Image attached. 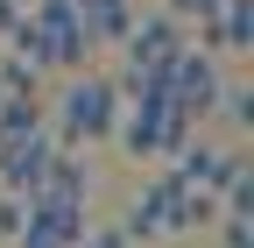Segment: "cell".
Segmentation results:
<instances>
[{
  "label": "cell",
  "instance_id": "obj_1",
  "mask_svg": "<svg viewBox=\"0 0 254 248\" xmlns=\"http://www.w3.org/2000/svg\"><path fill=\"white\" fill-rule=\"evenodd\" d=\"M190 227H219V199L212 192H190L184 177H148L134 199H127V213H120V234L127 241H177V234H190Z\"/></svg>",
  "mask_w": 254,
  "mask_h": 248
},
{
  "label": "cell",
  "instance_id": "obj_2",
  "mask_svg": "<svg viewBox=\"0 0 254 248\" xmlns=\"http://www.w3.org/2000/svg\"><path fill=\"white\" fill-rule=\"evenodd\" d=\"M7 43H14V57H21L28 71H43V64L85 71V57H92V43H85L71 0H28V14H21V28H14Z\"/></svg>",
  "mask_w": 254,
  "mask_h": 248
},
{
  "label": "cell",
  "instance_id": "obj_3",
  "mask_svg": "<svg viewBox=\"0 0 254 248\" xmlns=\"http://www.w3.org/2000/svg\"><path fill=\"white\" fill-rule=\"evenodd\" d=\"M120 121V92L99 71H71V85L57 92V149H85V142H113Z\"/></svg>",
  "mask_w": 254,
  "mask_h": 248
},
{
  "label": "cell",
  "instance_id": "obj_4",
  "mask_svg": "<svg viewBox=\"0 0 254 248\" xmlns=\"http://www.w3.org/2000/svg\"><path fill=\"white\" fill-rule=\"evenodd\" d=\"M190 135L198 128H190L163 92H134V107H120V121H113V142L127 149V156H141V163H170Z\"/></svg>",
  "mask_w": 254,
  "mask_h": 248
},
{
  "label": "cell",
  "instance_id": "obj_5",
  "mask_svg": "<svg viewBox=\"0 0 254 248\" xmlns=\"http://www.w3.org/2000/svg\"><path fill=\"white\" fill-rule=\"evenodd\" d=\"M120 50H127V71H120V100H134V92H155V78H163L170 64H177V50H184V21H170V14H148V21H134L120 36Z\"/></svg>",
  "mask_w": 254,
  "mask_h": 248
},
{
  "label": "cell",
  "instance_id": "obj_6",
  "mask_svg": "<svg viewBox=\"0 0 254 248\" xmlns=\"http://www.w3.org/2000/svg\"><path fill=\"white\" fill-rule=\"evenodd\" d=\"M219 85H226V78H219V57H205V50H177V64L163 71V78H155V92H163V100L190 121V128H198V121L219 107Z\"/></svg>",
  "mask_w": 254,
  "mask_h": 248
},
{
  "label": "cell",
  "instance_id": "obj_7",
  "mask_svg": "<svg viewBox=\"0 0 254 248\" xmlns=\"http://www.w3.org/2000/svg\"><path fill=\"white\" fill-rule=\"evenodd\" d=\"M254 43V0H219V7L198 21V43L190 50H205V57H240Z\"/></svg>",
  "mask_w": 254,
  "mask_h": 248
},
{
  "label": "cell",
  "instance_id": "obj_8",
  "mask_svg": "<svg viewBox=\"0 0 254 248\" xmlns=\"http://www.w3.org/2000/svg\"><path fill=\"white\" fill-rule=\"evenodd\" d=\"M50 156H57L50 135H28V142H14V149H0V192H7V199H28V192L43 184Z\"/></svg>",
  "mask_w": 254,
  "mask_h": 248
},
{
  "label": "cell",
  "instance_id": "obj_9",
  "mask_svg": "<svg viewBox=\"0 0 254 248\" xmlns=\"http://www.w3.org/2000/svg\"><path fill=\"white\" fill-rule=\"evenodd\" d=\"M78 7V28H85V43L99 50V43H120L127 28H134V0H71Z\"/></svg>",
  "mask_w": 254,
  "mask_h": 248
},
{
  "label": "cell",
  "instance_id": "obj_10",
  "mask_svg": "<svg viewBox=\"0 0 254 248\" xmlns=\"http://www.w3.org/2000/svg\"><path fill=\"white\" fill-rule=\"evenodd\" d=\"M28 135H50V114L43 100H0V149H14Z\"/></svg>",
  "mask_w": 254,
  "mask_h": 248
},
{
  "label": "cell",
  "instance_id": "obj_11",
  "mask_svg": "<svg viewBox=\"0 0 254 248\" xmlns=\"http://www.w3.org/2000/svg\"><path fill=\"white\" fill-rule=\"evenodd\" d=\"M0 100H36V71H28L21 57H7V64H0Z\"/></svg>",
  "mask_w": 254,
  "mask_h": 248
},
{
  "label": "cell",
  "instance_id": "obj_12",
  "mask_svg": "<svg viewBox=\"0 0 254 248\" xmlns=\"http://www.w3.org/2000/svg\"><path fill=\"white\" fill-rule=\"evenodd\" d=\"M219 114H226L233 128H254V92L247 85H219Z\"/></svg>",
  "mask_w": 254,
  "mask_h": 248
},
{
  "label": "cell",
  "instance_id": "obj_13",
  "mask_svg": "<svg viewBox=\"0 0 254 248\" xmlns=\"http://www.w3.org/2000/svg\"><path fill=\"white\" fill-rule=\"evenodd\" d=\"M14 248H78V241H64V234H50V227H28V220H21Z\"/></svg>",
  "mask_w": 254,
  "mask_h": 248
},
{
  "label": "cell",
  "instance_id": "obj_14",
  "mask_svg": "<svg viewBox=\"0 0 254 248\" xmlns=\"http://www.w3.org/2000/svg\"><path fill=\"white\" fill-rule=\"evenodd\" d=\"M21 220H28V206L0 192V241H14V234H21Z\"/></svg>",
  "mask_w": 254,
  "mask_h": 248
},
{
  "label": "cell",
  "instance_id": "obj_15",
  "mask_svg": "<svg viewBox=\"0 0 254 248\" xmlns=\"http://www.w3.org/2000/svg\"><path fill=\"white\" fill-rule=\"evenodd\" d=\"M212 7H219V0H170V7H163V14H170V21H205Z\"/></svg>",
  "mask_w": 254,
  "mask_h": 248
},
{
  "label": "cell",
  "instance_id": "obj_16",
  "mask_svg": "<svg viewBox=\"0 0 254 248\" xmlns=\"http://www.w3.org/2000/svg\"><path fill=\"white\" fill-rule=\"evenodd\" d=\"M78 248H134V241H127L120 227H85V241Z\"/></svg>",
  "mask_w": 254,
  "mask_h": 248
},
{
  "label": "cell",
  "instance_id": "obj_17",
  "mask_svg": "<svg viewBox=\"0 0 254 248\" xmlns=\"http://www.w3.org/2000/svg\"><path fill=\"white\" fill-rule=\"evenodd\" d=\"M219 227H226V248H254V227L247 220H226V213H219Z\"/></svg>",
  "mask_w": 254,
  "mask_h": 248
}]
</instances>
